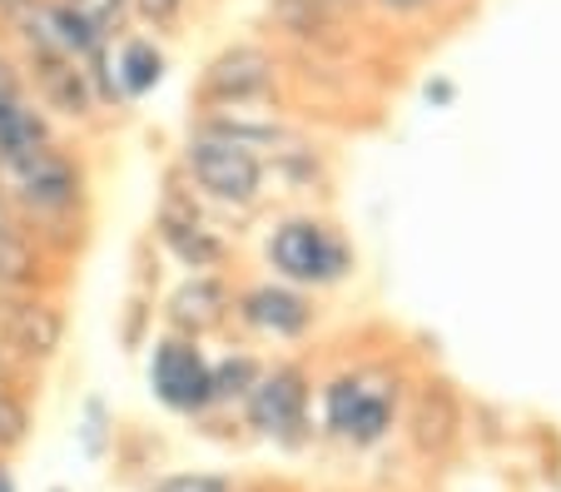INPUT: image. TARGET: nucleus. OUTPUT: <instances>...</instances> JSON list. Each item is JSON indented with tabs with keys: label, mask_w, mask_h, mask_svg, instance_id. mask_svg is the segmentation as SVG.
Instances as JSON below:
<instances>
[{
	"label": "nucleus",
	"mask_w": 561,
	"mask_h": 492,
	"mask_svg": "<svg viewBox=\"0 0 561 492\" xmlns=\"http://www.w3.org/2000/svg\"><path fill=\"white\" fill-rule=\"evenodd\" d=\"M50 492H65V488H50Z\"/></svg>",
	"instance_id": "obj_29"
},
{
	"label": "nucleus",
	"mask_w": 561,
	"mask_h": 492,
	"mask_svg": "<svg viewBox=\"0 0 561 492\" xmlns=\"http://www.w3.org/2000/svg\"><path fill=\"white\" fill-rule=\"evenodd\" d=\"M264 254L274 274L294 289H329L353 274V244L339 234V225L318 215H288L268 229Z\"/></svg>",
	"instance_id": "obj_1"
},
{
	"label": "nucleus",
	"mask_w": 561,
	"mask_h": 492,
	"mask_svg": "<svg viewBox=\"0 0 561 492\" xmlns=\"http://www.w3.org/2000/svg\"><path fill=\"white\" fill-rule=\"evenodd\" d=\"M318 5H329V11H348V5H358V0H318Z\"/></svg>",
	"instance_id": "obj_28"
},
{
	"label": "nucleus",
	"mask_w": 561,
	"mask_h": 492,
	"mask_svg": "<svg viewBox=\"0 0 561 492\" xmlns=\"http://www.w3.org/2000/svg\"><path fill=\"white\" fill-rule=\"evenodd\" d=\"M408 438L423 458H447L462 443V398L447 378H423L408 403Z\"/></svg>",
	"instance_id": "obj_11"
},
{
	"label": "nucleus",
	"mask_w": 561,
	"mask_h": 492,
	"mask_svg": "<svg viewBox=\"0 0 561 492\" xmlns=\"http://www.w3.org/2000/svg\"><path fill=\"white\" fill-rule=\"evenodd\" d=\"M129 11H135L139 21H149L154 31H170L184 15V0H129Z\"/></svg>",
	"instance_id": "obj_20"
},
{
	"label": "nucleus",
	"mask_w": 561,
	"mask_h": 492,
	"mask_svg": "<svg viewBox=\"0 0 561 492\" xmlns=\"http://www.w3.org/2000/svg\"><path fill=\"white\" fill-rule=\"evenodd\" d=\"M229 313H233V294H229V284L214 274L184 278L180 289L170 294V304H164V319L180 329V339H194V343H199V333L219 329Z\"/></svg>",
	"instance_id": "obj_13"
},
{
	"label": "nucleus",
	"mask_w": 561,
	"mask_h": 492,
	"mask_svg": "<svg viewBox=\"0 0 561 492\" xmlns=\"http://www.w3.org/2000/svg\"><path fill=\"white\" fill-rule=\"evenodd\" d=\"M0 190L15 204V215L65 219L85 199V170H80V160H70L55 139H45V145H35V150L0 164Z\"/></svg>",
	"instance_id": "obj_3"
},
{
	"label": "nucleus",
	"mask_w": 561,
	"mask_h": 492,
	"mask_svg": "<svg viewBox=\"0 0 561 492\" xmlns=\"http://www.w3.org/2000/svg\"><path fill=\"white\" fill-rule=\"evenodd\" d=\"M80 438H85L90 458H100V453H105V403H100V398H90V403H85V428H80Z\"/></svg>",
	"instance_id": "obj_21"
},
{
	"label": "nucleus",
	"mask_w": 561,
	"mask_h": 492,
	"mask_svg": "<svg viewBox=\"0 0 561 492\" xmlns=\"http://www.w3.org/2000/svg\"><path fill=\"white\" fill-rule=\"evenodd\" d=\"M233 492H298V488L284 478H249V482H233Z\"/></svg>",
	"instance_id": "obj_23"
},
{
	"label": "nucleus",
	"mask_w": 561,
	"mask_h": 492,
	"mask_svg": "<svg viewBox=\"0 0 561 492\" xmlns=\"http://www.w3.org/2000/svg\"><path fill=\"white\" fill-rule=\"evenodd\" d=\"M21 35V76H25V85L41 95V105L45 110H55V115H65V119H90L100 110V95H95V85H90V70L80 60H70L65 50H55L50 41H41L35 31H15Z\"/></svg>",
	"instance_id": "obj_5"
},
{
	"label": "nucleus",
	"mask_w": 561,
	"mask_h": 492,
	"mask_svg": "<svg viewBox=\"0 0 561 492\" xmlns=\"http://www.w3.org/2000/svg\"><path fill=\"white\" fill-rule=\"evenodd\" d=\"M154 234H159V244L170 249L184 268H194V274L219 268L224 254H229V249H224V239L204 225V215L194 209V199L180 190V184H170V190H164V199H159Z\"/></svg>",
	"instance_id": "obj_10"
},
{
	"label": "nucleus",
	"mask_w": 561,
	"mask_h": 492,
	"mask_svg": "<svg viewBox=\"0 0 561 492\" xmlns=\"http://www.w3.org/2000/svg\"><path fill=\"white\" fill-rule=\"evenodd\" d=\"M110 76H115L119 100H139L164 80V50L149 35H129L119 41V50L110 55Z\"/></svg>",
	"instance_id": "obj_14"
},
{
	"label": "nucleus",
	"mask_w": 561,
	"mask_h": 492,
	"mask_svg": "<svg viewBox=\"0 0 561 492\" xmlns=\"http://www.w3.org/2000/svg\"><path fill=\"white\" fill-rule=\"evenodd\" d=\"M149 492H233V478H224V472H164L149 482Z\"/></svg>",
	"instance_id": "obj_19"
},
{
	"label": "nucleus",
	"mask_w": 561,
	"mask_h": 492,
	"mask_svg": "<svg viewBox=\"0 0 561 492\" xmlns=\"http://www.w3.org/2000/svg\"><path fill=\"white\" fill-rule=\"evenodd\" d=\"M31 5H41V0H0V15H11L15 21V15H25Z\"/></svg>",
	"instance_id": "obj_25"
},
{
	"label": "nucleus",
	"mask_w": 561,
	"mask_h": 492,
	"mask_svg": "<svg viewBox=\"0 0 561 492\" xmlns=\"http://www.w3.org/2000/svg\"><path fill=\"white\" fill-rule=\"evenodd\" d=\"M80 21L90 25L95 35H105L110 45L119 41V35L129 31V21H135V11H129V0H65Z\"/></svg>",
	"instance_id": "obj_17"
},
{
	"label": "nucleus",
	"mask_w": 561,
	"mask_h": 492,
	"mask_svg": "<svg viewBox=\"0 0 561 492\" xmlns=\"http://www.w3.org/2000/svg\"><path fill=\"white\" fill-rule=\"evenodd\" d=\"M398 423V384L373 368H343L323 384V433L343 448H378Z\"/></svg>",
	"instance_id": "obj_2"
},
{
	"label": "nucleus",
	"mask_w": 561,
	"mask_h": 492,
	"mask_svg": "<svg viewBox=\"0 0 561 492\" xmlns=\"http://www.w3.org/2000/svg\"><path fill=\"white\" fill-rule=\"evenodd\" d=\"M45 254L25 225L15 229H0V294H41L45 284Z\"/></svg>",
	"instance_id": "obj_15"
},
{
	"label": "nucleus",
	"mask_w": 561,
	"mask_h": 492,
	"mask_svg": "<svg viewBox=\"0 0 561 492\" xmlns=\"http://www.w3.org/2000/svg\"><path fill=\"white\" fill-rule=\"evenodd\" d=\"M378 5L392 15H423V11H433L437 0H378Z\"/></svg>",
	"instance_id": "obj_24"
},
{
	"label": "nucleus",
	"mask_w": 561,
	"mask_h": 492,
	"mask_svg": "<svg viewBox=\"0 0 561 492\" xmlns=\"http://www.w3.org/2000/svg\"><path fill=\"white\" fill-rule=\"evenodd\" d=\"M149 388L174 413H204L214 408V364L194 339H159L149 358Z\"/></svg>",
	"instance_id": "obj_7"
},
{
	"label": "nucleus",
	"mask_w": 561,
	"mask_h": 492,
	"mask_svg": "<svg viewBox=\"0 0 561 492\" xmlns=\"http://www.w3.org/2000/svg\"><path fill=\"white\" fill-rule=\"evenodd\" d=\"M184 174H190L194 190H204L209 199L219 204H254L264 194V160L229 139H214V135H199L194 129L190 145H184Z\"/></svg>",
	"instance_id": "obj_6"
},
{
	"label": "nucleus",
	"mask_w": 561,
	"mask_h": 492,
	"mask_svg": "<svg viewBox=\"0 0 561 492\" xmlns=\"http://www.w3.org/2000/svg\"><path fill=\"white\" fill-rule=\"evenodd\" d=\"M0 492H15V478L5 472V462H0Z\"/></svg>",
	"instance_id": "obj_27"
},
{
	"label": "nucleus",
	"mask_w": 561,
	"mask_h": 492,
	"mask_svg": "<svg viewBox=\"0 0 561 492\" xmlns=\"http://www.w3.org/2000/svg\"><path fill=\"white\" fill-rule=\"evenodd\" d=\"M427 100H453V85H427Z\"/></svg>",
	"instance_id": "obj_26"
},
{
	"label": "nucleus",
	"mask_w": 561,
	"mask_h": 492,
	"mask_svg": "<svg viewBox=\"0 0 561 492\" xmlns=\"http://www.w3.org/2000/svg\"><path fill=\"white\" fill-rule=\"evenodd\" d=\"M233 313L264 339H304L313 329V299L298 294L294 284H249L244 294H233Z\"/></svg>",
	"instance_id": "obj_12"
},
{
	"label": "nucleus",
	"mask_w": 561,
	"mask_h": 492,
	"mask_svg": "<svg viewBox=\"0 0 561 492\" xmlns=\"http://www.w3.org/2000/svg\"><path fill=\"white\" fill-rule=\"evenodd\" d=\"M0 343L21 364H50L65 343V309L50 294H0Z\"/></svg>",
	"instance_id": "obj_9"
},
{
	"label": "nucleus",
	"mask_w": 561,
	"mask_h": 492,
	"mask_svg": "<svg viewBox=\"0 0 561 492\" xmlns=\"http://www.w3.org/2000/svg\"><path fill=\"white\" fill-rule=\"evenodd\" d=\"M264 374V364L249 354H229L214 364V403H244V393L254 388V378Z\"/></svg>",
	"instance_id": "obj_16"
},
{
	"label": "nucleus",
	"mask_w": 561,
	"mask_h": 492,
	"mask_svg": "<svg viewBox=\"0 0 561 492\" xmlns=\"http://www.w3.org/2000/svg\"><path fill=\"white\" fill-rule=\"evenodd\" d=\"M0 100H25V76L5 50H0Z\"/></svg>",
	"instance_id": "obj_22"
},
{
	"label": "nucleus",
	"mask_w": 561,
	"mask_h": 492,
	"mask_svg": "<svg viewBox=\"0 0 561 492\" xmlns=\"http://www.w3.org/2000/svg\"><path fill=\"white\" fill-rule=\"evenodd\" d=\"M274 85H278L274 50L244 41V45L219 50L209 65H204L199 100H204V105H219V110H244V105H254V100H264Z\"/></svg>",
	"instance_id": "obj_8"
},
{
	"label": "nucleus",
	"mask_w": 561,
	"mask_h": 492,
	"mask_svg": "<svg viewBox=\"0 0 561 492\" xmlns=\"http://www.w3.org/2000/svg\"><path fill=\"white\" fill-rule=\"evenodd\" d=\"M308 398H313V378L304 364H274L254 378L244 393V423L259 438H274L284 448H298L308 438Z\"/></svg>",
	"instance_id": "obj_4"
},
{
	"label": "nucleus",
	"mask_w": 561,
	"mask_h": 492,
	"mask_svg": "<svg viewBox=\"0 0 561 492\" xmlns=\"http://www.w3.org/2000/svg\"><path fill=\"white\" fill-rule=\"evenodd\" d=\"M31 438V403L15 384H0V458Z\"/></svg>",
	"instance_id": "obj_18"
}]
</instances>
